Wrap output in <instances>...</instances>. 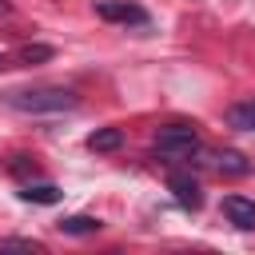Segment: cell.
Here are the masks:
<instances>
[{
	"label": "cell",
	"instance_id": "obj_3",
	"mask_svg": "<svg viewBox=\"0 0 255 255\" xmlns=\"http://www.w3.org/2000/svg\"><path fill=\"white\" fill-rule=\"evenodd\" d=\"M96 16L100 20H112V24H147V12L139 4H128V0H100L96 4Z\"/></svg>",
	"mask_w": 255,
	"mask_h": 255
},
{
	"label": "cell",
	"instance_id": "obj_10",
	"mask_svg": "<svg viewBox=\"0 0 255 255\" xmlns=\"http://www.w3.org/2000/svg\"><path fill=\"white\" fill-rule=\"evenodd\" d=\"M215 163H219V171H223V175H247V171H251V163H247L239 151H219V155H215Z\"/></svg>",
	"mask_w": 255,
	"mask_h": 255
},
{
	"label": "cell",
	"instance_id": "obj_4",
	"mask_svg": "<svg viewBox=\"0 0 255 255\" xmlns=\"http://www.w3.org/2000/svg\"><path fill=\"white\" fill-rule=\"evenodd\" d=\"M167 187H171L175 203H179V207H187V211H195V207L203 203V195H199V183H195L187 171H171V175H167Z\"/></svg>",
	"mask_w": 255,
	"mask_h": 255
},
{
	"label": "cell",
	"instance_id": "obj_7",
	"mask_svg": "<svg viewBox=\"0 0 255 255\" xmlns=\"http://www.w3.org/2000/svg\"><path fill=\"white\" fill-rule=\"evenodd\" d=\"M227 124L239 128V131H255V100L231 104V108H227Z\"/></svg>",
	"mask_w": 255,
	"mask_h": 255
},
{
	"label": "cell",
	"instance_id": "obj_1",
	"mask_svg": "<svg viewBox=\"0 0 255 255\" xmlns=\"http://www.w3.org/2000/svg\"><path fill=\"white\" fill-rule=\"evenodd\" d=\"M4 100H8V108L32 112V116H40V112H72L80 104L76 92H68V88H28V92H8Z\"/></svg>",
	"mask_w": 255,
	"mask_h": 255
},
{
	"label": "cell",
	"instance_id": "obj_2",
	"mask_svg": "<svg viewBox=\"0 0 255 255\" xmlns=\"http://www.w3.org/2000/svg\"><path fill=\"white\" fill-rule=\"evenodd\" d=\"M195 151H199L195 128H187V124H167V128H159V135H155V155H159V159L175 163V159H191Z\"/></svg>",
	"mask_w": 255,
	"mask_h": 255
},
{
	"label": "cell",
	"instance_id": "obj_12",
	"mask_svg": "<svg viewBox=\"0 0 255 255\" xmlns=\"http://www.w3.org/2000/svg\"><path fill=\"white\" fill-rule=\"evenodd\" d=\"M0 251H44V247L32 239H0Z\"/></svg>",
	"mask_w": 255,
	"mask_h": 255
},
{
	"label": "cell",
	"instance_id": "obj_13",
	"mask_svg": "<svg viewBox=\"0 0 255 255\" xmlns=\"http://www.w3.org/2000/svg\"><path fill=\"white\" fill-rule=\"evenodd\" d=\"M12 171H16V175H28V171L36 175V163H28V155H16V159H12Z\"/></svg>",
	"mask_w": 255,
	"mask_h": 255
},
{
	"label": "cell",
	"instance_id": "obj_5",
	"mask_svg": "<svg viewBox=\"0 0 255 255\" xmlns=\"http://www.w3.org/2000/svg\"><path fill=\"white\" fill-rule=\"evenodd\" d=\"M223 215H227L239 231H255V199H247V195H227V199H223Z\"/></svg>",
	"mask_w": 255,
	"mask_h": 255
},
{
	"label": "cell",
	"instance_id": "obj_11",
	"mask_svg": "<svg viewBox=\"0 0 255 255\" xmlns=\"http://www.w3.org/2000/svg\"><path fill=\"white\" fill-rule=\"evenodd\" d=\"M20 60H24V64H44V60H52V48H48V44H28V48L20 52Z\"/></svg>",
	"mask_w": 255,
	"mask_h": 255
},
{
	"label": "cell",
	"instance_id": "obj_8",
	"mask_svg": "<svg viewBox=\"0 0 255 255\" xmlns=\"http://www.w3.org/2000/svg\"><path fill=\"white\" fill-rule=\"evenodd\" d=\"M20 199L24 203H60V187L56 183H24Z\"/></svg>",
	"mask_w": 255,
	"mask_h": 255
},
{
	"label": "cell",
	"instance_id": "obj_6",
	"mask_svg": "<svg viewBox=\"0 0 255 255\" xmlns=\"http://www.w3.org/2000/svg\"><path fill=\"white\" fill-rule=\"evenodd\" d=\"M88 147L92 151H116V147H124V131L120 128H96L88 135Z\"/></svg>",
	"mask_w": 255,
	"mask_h": 255
},
{
	"label": "cell",
	"instance_id": "obj_14",
	"mask_svg": "<svg viewBox=\"0 0 255 255\" xmlns=\"http://www.w3.org/2000/svg\"><path fill=\"white\" fill-rule=\"evenodd\" d=\"M4 68H8V60H4V56H0V72H4Z\"/></svg>",
	"mask_w": 255,
	"mask_h": 255
},
{
	"label": "cell",
	"instance_id": "obj_9",
	"mask_svg": "<svg viewBox=\"0 0 255 255\" xmlns=\"http://www.w3.org/2000/svg\"><path fill=\"white\" fill-rule=\"evenodd\" d=\"M104 223L96 219V215H68V219H60V231L64 235H96Z\"/></svg>",
	"mask_w": 255,
	"mask_h": 255
}]
</instances>
